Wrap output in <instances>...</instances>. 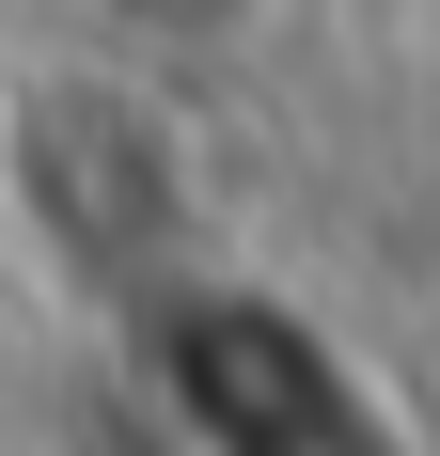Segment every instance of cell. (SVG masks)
I'll list each match as a JSON object with an SVG mask.
<instances>
[{"label": "cell", "mask_w": 440, "mask_h": 456, "mask_svg": "<svg viewBox=\"0 0 440 456\" xmlns=\"http://www.w3.org/2000/svg\"><path fill=\"white\" fill-rule=\"evenodd\" d=\"M0 221L32 236L63 283H158L174 299L189 252V126L126 63H63V79L0 94Z\"/></svg>", "instance_id": "obj_1"}, {"label": "cell", "mask_w": 440, "mask_h": 456, "mask_svg": "<svg viewBox=\"0 0 440 456\" xmlns=\"http://www.w3.org/2000/svg\"><path fill=\"white\" fill-rule=\"evenodd\" d=\"M110 47H142V63H205V47H252L267 0H79Z\"/></svg>", "instance_id": "obj_2"}]
</instances>
